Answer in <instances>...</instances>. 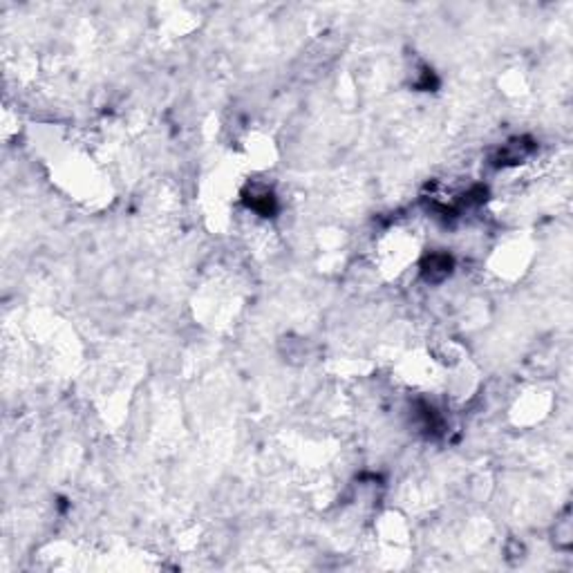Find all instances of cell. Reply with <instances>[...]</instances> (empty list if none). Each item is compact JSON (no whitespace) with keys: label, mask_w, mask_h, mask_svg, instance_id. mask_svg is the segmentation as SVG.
Segmentation results:
<instances>
[{"label":"cell","mask_w":573,"mask_h":573,"mask_svg":"<svg viewBox=\"0 0 573 573\" xmlns=\"http://www.w3.org/2000/svg\"><path fill=\"white\" fill-rule=\"evenodd\" d=\"M533 150H536V146H533L531 139H526V137L513 139V142L504 144L498 150V155H495L493 161H495V166H515V164L524 161Z\"/></svg>","instance_id":"1"},{"label":"cell","mask_w":573,"mask_h":573,"mask_svg":"<svg viewBox=\"0 0 573 573\" xmlns=\"http://www.w3.org/2000/svg\"><path fill=\"white\" fill-rule=\"evenodd\" d=\"M571 536H573V531H571V519L569 515L565 513V517L555 522V546L557 549H569L571 546Z\"/></svg>","instance_id":"4"},{"label":"cell","mask_w":573,"mask_h":573,"mask_svg":"<svg viewBox=\"0 0 573 573\" xmlns=\"http://www.w3.org/2000/svg\"><path fill=\"white\" fill-rule=\"evenodd\" d=\"M452 271V258L448 253H430L421 264V273L428 283H441Z\"/></svg>","instance_id":"2"},{"label":"cell","mask_w":573,"mask_h":573,"mask_svg":"<svg viewBox=\"0 0 573 573\" xmlns=\"http://www.w3.org/2000/svg\"><path fill=\"white\" fill-rule=\"evenodd\" d=\"M249 207L260 215H271L276 211V197L269 193V190H260V193L251 195Z\"/></svg>","instance_id":"3"}]
</instances>
